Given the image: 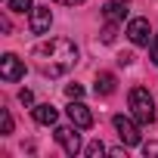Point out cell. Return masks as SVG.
I'll list each match as a JSON object with an SVG mask.
<instances>
[{
  "label": "cell",
  "mask_w": 158,
  "mask_h": 158,
  "mask_svg": "<svg viewBox=\"0 0 158 158\" xmlns=\"http://www.w3.org/2000/svg\"><path fill=\"white\" fill-rule=\"evenodd\" d=\"M65 96H68V99H81V96H84V87H81V84H68V87H65Z\"/></svg>",
  "instance_id": "5bb4252c"
},
{
  "label": "cell",
  "mask_w": 158,
  "mask_h": 158,
  "mask_svg": "<svg viewBox=\"0 0 158 158\" xmlns=\"http://www.w3.org/2000/svg\"><path fill=\"white\" fill-rule=\"evenodd\" d=\"M102 16H106L109 22H121V19L127 16V6L121 3V0H109V3L102 6Z\"/></svg>",
  "instance_id": "8fae6325"
},
{
  "label": "cell",
  "mask_w": 158,
  "mask_h": 158,
  "mask_svg": "<svg viewBox=\"0 0 158 158\" xmlns=\"http://www.w3.org/2000/svg\"><path fill=\"white\" fill-rule=\"evenodd\" d=\"M56 3H62V6H81L84 0H56Z\"/></svg>",
  "instance_id": "d6986e66"
},
{
  "label": "cell",
  "mask_w": 158,
  "mask_h": 158,
  "mask_svg": "<svg viewBox=\"0 0 158 158\" xmlns=\"http://www.w3.org/2000/svg\"><path fill=\"white\" fill-rule=\"evenodd\" d=\"M130 112L139 124H152L155 121V102H152V93L146 87H133L130 90Z\"/></svg>",
  "instance_id": "7a4b0ae2"
},
{
  "label": "cell",
  "mask_w": 158,
  "mask_h": 158,
  "mask_svg": "<svg viewBox=\"0 0 158 158\" xmlns=\"http://www.w3.org/2000/svg\"><path fill=\"white\" fill-rule=\"evenodd\" d=\"M127 37H130L136 47L152 44V28H149V19H130V22H127Z\"/></svg>",
  "instance_id": "8992f818"
},
{
  "label": "cell",
  "mask_w": 158,
  "mask_h": 158,
  "mask_svg": "<svg viewBox=\"0 0 158 158\" xmlns=\"http://www.w3.org/2000/svg\"><path fill=\"white\" fill-rule=\"evenodd\" d=\"M149 56H152V62L158 65V34H152V44H149Z\"/></svg>",
  "instance_id": "e0dca14e"
},
{
  "label": "cell",
  "mask_w": 158,
  "mask_h": 158,
  "mask_svg": "<svg viewBox=\"0 0 158 158\" xmlns=\"http://www.w3.org/2000/svg\"><path fill=\"white\" fill-rule=\"evenodd\" d=\"M6 6H10L13 13H31V10H34L31 0H6Z\"/></svg>",
  "instance_id": "7c38bea8"
},
{
  "label": "cell",
  "mask_w": 158,
  "mask_h": 158,
  "mask_svg": "<svg viewBox=\"0 0 158 158\" xmlns=\"http://www.w3.org/2000/svg\"><path fill=\"white\" fill-rule=\"evenodd\" d=\"M65 112H68V121H71V124H77L81 130L93 127V112H90V109H87L84 102H77V99H71Z\"/></svg>",
  "instance_id": "52a82bcc"
},
{
  "label": "cell",
  "mask_w": 158,
  "mask_h": 158,
  "mask_svg": "<svg viewBox=\"0 0 158 158\" xmlns=\"http://www.w3.org/2000/svg\"><path fill=\"white\" fill-rule=\"evenodd\" d=\"M19 102H22V106H31V102H34V93H31V90H22V93H19Z\"/></svg>",
  "instance_id": "ac0fdd59"
},
{
  "label": "cell",
  "mask_w": 158,
  "mask_h": 158,
  "mask_svg": "<svg viewBox=\"0 0 158 158\" xmlns=\"http://www.w3.org/2000/svg\"><path fill=\"white\" fill-rule=\"evenodd\" d=\"M81 127L71 124V127H56V143L62 146L65 155H77L81 152V133H77Z\"/></svg>",
  "instance_id": "277c9868"
},
{
  "label": "cell",
  "mask_w": 158,
  "mask_h": 158,
  "mask_svg": "<svg viewBox=\"0 0 158 158\" xmlns=\"http://www.w3.org/2000/svg\"><path fill=\"white\" fill-rule=\"evenodd\" d=\"M115 34H118V22H109L102 28V44H115Z\"/></svg>",
  "instance_id": "4fadbf2b"
},
{
  "label": "cell",
  "mask_w": 158,
  "mask_h": 158,
  "mask_svg": "<svg viewBox=\"0 0 158 158\" xmlns=\"http://www.w3.org/2000/svg\"><path fill=\"white\" fill-rule=\"evenodd\" d=\"M112 124H115V133H118V139H121L124 146H139V127H136L127 115H115Z\"/></svg>",
  "instance_id": "3957f363"
},
{
  "label": "cell",
  "mask_w": 158,
  "mask_h": 158,
  "mask_svg": "<svg viewBox=\"0 0 158 158\" xmlns=\"http://www.w3.org/2000/svg\"><path fill=\"white\" fill-rule=\"evenodd\" d=\"M0 118H3V133H13V115H10V109H0Z\"/></svg>",
  "instance_id": "9a60e30c"
},
{
  "label": "cell",
  "mask_w": 158,
  "mask_h": 158,
  "mask_svg": "<svg viewBox=\"0 0 158 158\" xmlns=\"http://www.w3.org/2000/svg\"><path fill=\"white\" fill-rule=\"evenodd\" d=\"M22 74H25V65H22V59H19L16 53H6L3 59H0V77H3L6 84L19 81Z\"/></svg>",
  "instance_id": "5b68a950"
},
{
  "label": "cell",
  "mask_w": 158,
  "mask_h": 158,
  "mask_svg": "<svg viewBox=\"0 0 158 158\" xmlns=\"http://www.w3.org/2000/svg\"><path fill=\"white\" fill-rule=\"evenodd\" d=\"M28 16H31V34H47V31H50V25H53L50 6H34Z\"/></svg>",
  "instance_id": "ba28073f"
},
{
  "label": "cell",
  "mask_w": 158,
  "mask_h": 158,
  "mask_svg": "<svg viewBox=\"0 0 158 158\" xmlns=\"http://www.w3.org/2000/svg\"><path fill=\"white\" fill-rule=\"evenodd\" d=\"M115 84H118V81H115L112 71H99V74H96V93H99V96H112V93H115Z\"/></svg>",
  "instance_id": "30bf717a"
},
{
  "label": "cell",
  "mask_w": 158,
  "mask_h": 158,
  "mask_svg": "<svg viewBox=\"0 0 158 158\" xmlns=\"http://www.w3.org/2000/svg\"><path fill=\"white\" fill-rule=\"evenodd\" d=\"M118 62H121V65H130V62H133V53H124V56H121Z\"/></svg>",
  "instance_id": "44dd1931"
},
{
  "label": "cell",
  "mask_w": 158,
  "mask_h": 158,
  "mask_svg": "<svg viewBox=\"0 0 158 158\" xmlns=\"http://www.w3.org/2000/svg\"><path fill=\"white\" fill-rule=\"evenodd\" d=\"M143 152H146V155H155V152H158V146H155V143H146V146H143Z\"/></svg>",
  "instance_id": "ffe728a7"
},
{
  "label": "cell",
  "mask_w": 158,
  "mask_h": 158,
  "mask_svg": "<svg viewBox=\"0 0 158 158\" xmlns=\"http://www.w3.org/2000/svg\"><path fill=\"white\" fill-rule=\"evenodd\" d=\"M34 121H37V124H44V127H50V124H56V121H59V112H56L50 102L34 106Z\"/></svg>",
  "instance_id": "9c48e42d"
},
{
  "label": "cell",
  "mask_w": 158,
  "mask_h": 158,
  "mask_svg": "<svg viewBox=\"0 0 158 158\" xmlns=\"http://www.w3.org/2000/svg\"><path fill=\"white\" fill-rule=\"evenodd\" d=\"M37 56L47 59V65L40 68L47 77H59L62 71H68L74 62H77V47L68 40V37H53L47 44L37 47Z\"/></svg>",
  "instance_id": "6da1fadb"
},
{
  "label": "cell",
  "mask_w": 158,
  "mask_h": 158,
  "mask_svg": "<svg viewBox=\"0 0 158 158\" xmlns=\"http://www.w3.org/2000/svg\"><path fill=\"white\" fill-rule=\"evenodd\" d=\"M102 152H106V146H102L99 139H93V143L87 146V155H90V158H96V155H102Z\"/></svg>",
  "instance_id": "2e32d148"
}]
</instances>
